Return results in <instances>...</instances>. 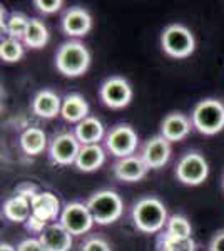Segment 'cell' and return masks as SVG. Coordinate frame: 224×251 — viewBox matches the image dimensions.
<instances>
[{
	"instance_id": "83f0119b",
	"label": "cell",
	"mask_w": 224,
	"mask_h": 251,
	"mask_svg": "<svg viewBox=\"0 0 224 251\" xmlns=\"http://www.w3.org/2000/svg\"><path fill=\"white\" fill-rule=\"evenodd\" d=\"M80 251H111V246L109 243L104 240V238H91L82 245Z\"/></svg>"
},
{
	"instance_id": "7c38bea8",
	"label": "cell",
	"mask_w": 224,
	"mask_h": 251,
	"mask_svg": "<svg viewBox=\"0 0 224 251\" xmlns=\"http://www.w3.org/2000/svg\"><path fill=\"white\" fill-rule=\"evenodd\" d=\"M193 121L181 112H173L164 117L161 124V136H164L169 143H179V141L186 139L191 132Z\"/></svg>"
},
{
	"instance_id": "e575fe53",
	"label": "cell",
	"mask_w": 224,
	"mask_h": 251,
	"mask_svg": "<svg viewBox=\"0 0 224 251\" xmlns=\"http://www.w3.org/2000/svg\"><path fill=\"white\" fill-rule=\"evenodd\" d=\"M223 189H224V179H223Z\"/></svg>"
},
{
	"instance_id": "277c9868",
	"label": "cell",
	"mask_w": 224,
	"mask_h": 251,
	"mask_svg": "<svg viewBox=\"0 0 224 251\" xmlns=\"http://www.w3.org/2000/svg\"><path fill=\"white\" fill-rule=\"evenodd\" d=\"M85 204H87L89 211L92 214L94 223L102 226L117 221L122 216V211H124V203H122L121 196L116 191H111V189L97 191L89 198Z\"/></svg>"
},
{
	"instance_id": "9a60e30c",
	"label": "cell",
	"mask_w": 224,
	"mask_h": 251,
	"mask_svg": "<svg viewBox=\"0 0 224 251\" xmlns=\"http://www.w3.org/2000/svg\"><path fill=\"white\" fill-rule=\"evenodd\" d=\"M47 251H69L72 248V234L60 223H50L39 236Z\"/></svg>"
},
{
	"instance_id": "4fadbf2b",
	"label": "cell",
	"mask_w": 224,
	"mask_h": 251,
	"mask_svg": "<svg viewBox=\"0 0 224 251\" xmlns=\"http://www.w3.org/2000/svg\"><path fill=\"white\" fill-rule=\"evenodd\" d=\"M32 204V214L37 216L39 220L46 221L47 225H50L52 221H55L57 218H60V201L54 193L50 191H42L39 193L34 200L30 201Z\"/></svg>"
},
{
	"instance_id": "ba28073f",
	"label": "cell",
	"mask_w": 224,
	"mask_h": 251,
	"mask_svg": "<svg viewBox=\"0 0 224 251\" xmlns=\"http://www.w3.org/2000/svg\"><path fill=\"white\" fill-rule=\"evenodd\" d=\"M105 146L111 154L119 159L134 156L137 148V134L129 124H119L111 129V132L105 137Z\"/></svg>"
},
{
	"instance_id": "ffe728a7",
	"label": "cell",
	"mask_w": 224,
	"mask_h": 251,
	"mask_svg": "<svg viewBox=\"0 0 224 251\" xmlns=\"http://www.w3.org/2000/svg\"><path fill=\"white\" fill-rule=\"evenodd\" d=\"M74 134L82 146L99 144V141L104 137V124L97 117L89 116L87 119H84L82 123L75 126Z\"/></svg>"
},
{
	"instance_id": "836d02e7",
	"label": "cell",
	"mask_w": 224,
	"mask_h": 251,
	"mask_svg": "<svg viewBox=\"0 0 224 251\" xmlns=\"http://www.w3.org/2000/svg\"><path fill=\"white\" fill-rule=\"evenodd\" d=\"M0 251H17V248H14L9 243H2V245H0Z\"/></svg>"
},
{
	"instance_id": "d6986e66",
	"label": "cell",
	"mask_w": 224,
	"mask_h": 251,
	"mask_svg": "<svg viewBox=\"0 0 224 251\" xmlns=\"http://www.w3.org/2000/svg\"><path fill=\"white\" fill-rule=\"evenodd\" d=\"M105 161V152L99 144L82 146L79 151V156L75 159V166L79 171L92 173L99 169Z\"/></svg>"
},
{
	"instance_id": "4dcf8cb0",
	"label": "cell",
	"mask_w": 224,
	"mask_h": 251,
	"mask_svg": "<svg viewBox=\"0 0 224 251\" xmlns=\"http://www.w3.org/2000/svg\"><path fill=\"white\" fill-rule=\"evenodd\" d=\"M25 228L28 229V231H32V233L42 234L44 229L47 228V223L42 221V220H39L37 216H34V214H32V216L28 218L27 223H25Z\"/></svg>"
},
{
	"instance_id": "f1b7e54d",
	"label": "cell",
	"mask_w": 224,
	"mask_h": 251,
	"mask_svg": "<svg viewBox=\"0 0 224 251\" xmlns=\"http://www.w3.org/2000/svg\"><path fill=\"white\" fill-rule=\"evenodd\" d=\"M34 5L37 7L44 14H54V12L60 10V7L64 5L62 0H35Z\"/></svg>"
},
{
	"instance_id": "d4e9b609",
	"label": "cell",
	"mask_w": 224,
	"mask_h": 251,
	"mask_svg": "<svg viewBox=\"0 0 224 251\" xmlns=\"http://www.w3.org/2000/svg\"><path fill=\"white\" fill-rule=\"evenodd\" d=\"M28 22H30V19H27L24 14H12L9 20H7V24L3 25V29L7 30V34H9L10 39L20 40V39H24V35H25Z\"/></svg>"
},
{
	"instance_id": "8992f818",
	"label": "cell",
	"mask_w": 224,
	"mask_h": 251,
	"mask_svg": "<svg viewBox=\"0 0 224 251\" xmlns=\"http://www.w3.org/2000/svg\"><path fill=\"white\" fill-rule=\"evenodd\" d=\"M207 174H209V166L199 152H187L179 159L176 168L177 179L186 186H198L204 183Z\"/></svg>"
},
{
	"instance_id": "1f68e13d",
	"label": "cell",
	"mask_w": 224,
	"mask_h": 251,
	"mask_svg": "<svg viewBox=\"0 0 224 251\" xmlns=\"http://www.w3.org/2000/svg\"><path fill=\"white\" fill-rule=\"evenodd\" d=\"M17 194H19V196H24V198H27V200L32 201L39 194V191H37V188H35V184L24 183V184H20L19 188H17Z\"/></svg>"
},
{
	"instance_id": "6da1fadb",
	"label": "cell",
	"mask_w": 224,
	"mask_h": 251,
	"mask_svg": "<svg viewBox=\"0 0 224 251\" xmlns=\"http://www.w3.org/2000/svg\"><path fill=\"white\" fill-rule=\"evenodd\" d=\"M168 209L157 198H142L132 208V221L142 233H157L168 225Z\"/></svg>"
},
{
	"instance_id": "4316f807",
	"label": "cell",
	"mask_w": 224,
	"mask_h": 251,
	"mask_svg": "<svg viewBox=\"0 0 224 251\" xmlns=\"http://www.w3.org/2000/svg\"><path fill=\"white\" fill-rule=\"evenodd\" d=\"M159 250L161 251H194L196 245L191 238L179 240V238H171L168 234H162L159 240Z\"/></svg>"
},
{
	"instance_id": "2e32d148",
	"label": "cell",
	"mask_w": 224,
	"mask_h": 251,
	"mask_svg": "<svg viewBox=\"0 0 224 251\" xmlns=\"http://www.w3.org/2000/svg\"><path fill=\"white\" fill-rule=\"evenodd\" d=\"M112 169L117 179L127 181V183H136V181H141L148 174L149 168L141 156H129L117 161Z\"/></svg>"
},
{
	"instance_id": "cb8c5ba5",
	"label": "cell",
	"mask_w": 224,
	"mask_h": 251,
	"mask_svg": "<svg viewBox=\"0 0 224 251\" xmlns=\"http://www.w3.org/2000/svg\"><path fill=\"white\" fill-rule=\"evenodd\" d=\"M191 233H193V228H191V223L187 221L186 216H181V214L169 216L168 225H166V234L168 236L186 240V238H191Z\"/></svg>"
},
{
	"instance_id": "8fae6325",
	"label": "cell",
	"mask_w": 224,
	"mask_h": 251,
	"mask_svg": "<svg viewBox=\"0 0 224 251\" xmlns=\"http://www.w3.org/2000/svg\"><path fill=\"white\" fill-rule=\"evenodd\" d=\"M141 157L148 164L149 169L162 168L171 157V143L164 136H154L149 141H146L142 148Z\"/></svg>"
},
{
	"instance_id": "f546056e",
	"label": "cell",
	"mask_w": 224,
	"mask_h": 251,
	"mask_svg": "<svg viewBox=\"0 0 224 251\" xmlns=\"http://www.w3.org/2000/svg\"><path fill=\"white\" fill-rule=\"evenodd\" d=\"M17 251H47V250L44 248V245L40 243V240L28 238V240H24L19 243Z\"/></svg>"
},
{
	"instance_id": "30bf717a",
	"label": "cell",
	"mask_w": 224,
	"mask_h": 251,
	"mask_svg": "<svg viewBox=\"0 0 224 251\" xmlns=\"http://www.w3.org/2000/svg\"><path fill=\"white\" fill-rule=\"evenodd\" d=\"M80 148L82 146L77 141L75 134H72V132H62V134L54 137V141L50 143V148H49V152H50V159L55 164L71 166L75 164Z\"/></svg>"
},
{
	"instance_id": "484cf974",
	"label": "cell",
	"mask_w": 224,
	"mask_h": 251,
	"mask_svg": "<svg viewBox=\"0 0 224 251\" xmlns=\"http://www.w3.org/2000/svg\"><path fill=\"white\" fill-rule=\"evenodd\" d=\"M24 55V46L17 39H5L0 44V57L5 62H17Z\"/></svg>"
},
{
	"instance_id": "5b68a950",
	"label": "cell",
	"mask_w": 224,
	"mask_h": 251,
	"mask_svg": "<svg viewBox=\"0 0 224 251\" xmlns=\"http://www.w3.org/2000/svg\"><path fill=\"white\" fill-rule=\"evenodd\" d=\"M161 46L169 57L186 59L196 49V39L187 27L181 24H171L162 32Z\"/></svg>"
},
{
	"instance_id": "d6a6232c",
	"label": "cell",
	"mask_w": 224,
	"mask_h": 251,
	"mask_svg": "<svg viewBox=\"0 0 224 251\" xmlns=\"http://www.w3.org/2000/svg\"><path fill=\"white\" fill-rule=\"evenodd\" d=\"M209 251H224V229L214 234L213 241L209 245Z\"/></svg>"
},
{
	"instance_id": "ac0fdd59",
	"label": "cell",
	"mask_w": 224,
	"mask_h": 251,
	"mask_svg": "<svg viewBox=\"0 0 224 251\" xmlns=\"http://www.w3.org/2000/svg\"><path fill=\"white\" fill-rule=\"evenodd\" d=\"M60 116L67 123H82L89 117V104L80 94H67L62 99V111Z\"/></svg>"
},
{
	"instance_id": "7a4b0ae2",
	"label": "cell",
	"mask_w": 224,
	"mask_h": 251,
	"mask_svg": "<svg viewBox=\"0 0 224 251\" xmlns=\"http://www.w3.org/2000/svg\"><path fill=\"white\" fill-rule=\"evenodd\" d=\"M91 66V52L84 44L71 40L59 47L55 54V67L67 77H79Z\"/></svg>"
},
{
	"instance_id": "52a82bcc",
	"label": "cell",
	"mask_w": 224,
	"mask_h": 251,
	"mask_svg": "<svg viewBox=\"0 0 224 251\" xmlns=\"http://www.w3.org/2000/svg\"><path fill=\"white\" fill-rule=\"evenodd\" d=\"M60 225L67 229L72 236H80L87 233L94 225V218L84 203H69L60 213Z\"/></svg>"
},
{
	"instance_id": "603a6c76",
	"label": "cell",
	"mask_w": 224,
	"mask_h": 251,
	"mask_svg": "<svg viewBox=\"0 0 224 251\" xmlns=\"http://www.w3.org/2000/svg\"><path fill=\"white\" fill-rule=\"evenodd\" d=\"M24 44L30 49H42L49 42V30L40 20L30 19L27 32L24 35Z\"/></svg>"
},
{
	"instance_id": "3957f363",
	"label": "cell",
	"mask_w": 224,
	"mask_h": 251,
	"mask_svg": "<svg viewBox=\"0 0 224 251\" xmlns=\"http://www.w3.org/2000/svg\"><path fill=\"white\" fill-rule=\"evenodd\" d=\"M193 126L204 136H214L224 129V104L218 99H204L191 114Z\"/></svg>"
},
{
	"instance_id": "44dd1931",
	"label": "cell",
	"mask_w": 224,
	"mask_h": 251,
	"mask_svg": "<svg viewBox=\"0 0 224 251\" xmlns=\"http://www.w3.org/2000/svg\"><path fill=\"white\" fill-rule=\"evenodd\" d=\"M3 216L7 220L14 221V223H27L28 218L32 216V204L30 200L24 196H12L10 200L5 201L3 204Z\"/></svg>"
},
{
	"instance_id": "7402d4cb",
	"label": "cell",
	"mask_w": 224,
	"mask_h": 251,
	"mask_svg": "<svg viewBox=\"0 0 224 251\" xmlns=\"http://www.w3.org/2000/svg\"><path fill=\"white\" fill-rule=\"evenodd\" d=\"M46 146H47V136L39 127H28L20 136V148L28 156H37L40 152H44Z\"/></svg>"
},
{
	"instance_id": "e0dca14e",
	"label": "cell",
	"mask_w": 224,
	"mask_h": 251,
	"mask_svg": "<svg viewBox=\"0 0 224 251\" xmlns=\"http://www.w3.org/2000/svg\"><path fill=\"white\" fill-rule=\"evenodd\" d=\"M32 111L42 119H54L62 111V99L52 91H39L32 100Z\"/></svg>"
},
{
	"instance_id": "5bb4252c",
	"label": "cell",
	"mask_w": 224,
	"mask_h": 251,
	"mask_svg": "<svg viewBox=\"0 0 224 251\" xmlns=\"http://www.w3.org/2000/svg\"><path fill=\"white\" fill-rule=\"evenodd\" d=\"M92 29V17L82 7H72L62 17V30L71 37H82Z\"/></svg>"
},
{
	"instance_id": "9c48e42d",
	"label": "cell",
	"mask_w": 224,
	"mask_h": 251,
	"mask_svg": "<svg viewBox=\"0 0 224 251\" xmlns=\"http://www.w3.org/2000/svg\"><path fill=\"white\" fill-rule=\"evenodd\" d=\"M100 99L107 107L122 109L129 106L132 99L131 84L122 77H111L100 86Z\"/></svg>"
}]
</instances>
